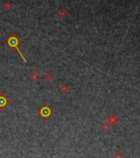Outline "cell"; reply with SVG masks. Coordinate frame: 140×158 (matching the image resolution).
Here are the masks:
<instances>
[{
	"label": "cell",
	"mask_w": 140,
	"mask_h": 158,
	"mask_svg": "<svg viewBox=\"0 0 140 158\" xmlns=\"http://www.w3.org/2000/svg\"><path fill=\"white\" fill-rule=\"evenodd\" d=\"M9 103H10V100L3 93H1L0 94V110L3 111Z\"/></svg>",
	"instance_id": "3957f363"
},
{
	"label": "cell",
	"mask_w": 140,
	"mask_h": 158,
	"mask_svg": "<svg viewBox=\"0 0 140 158\" xmlns=\"http://www.w3.org/2000/svg\"><path fill=\"white\" fill-rule=\"evenodd\" d=\"M115 158H123V156L120 154V152H118V153L115 154Z\"/></svg>",
	"instance_id": "8fae6325"
},
{
	"label": "cell",
	"mask_w": 140,
	"mask_h": 158,
	"mask_svg": "<svg viewBox=\"0 0 140 158\" xmlns=\"http://www.w3.org/2000/svg\"><path fill=\"white\" fill-rule=\"evenodd\" d=\"M60 89L63 93H67V91L69 90V88H68L66 85H63L62 87L60 88Z\"/></svg>",
	"instance_id": "9c48e42d"
},
{
	"label": "cell",
	"mask_w": 140,
	"mask_h": 158,
	"mask_svg": "<svg viewBox=\"0 0 140 158\" xmlns=\"http://www.w3.org/2000/svg\"><path fill=\"white\" fill-rule=\"evenodd\" d=\"M101 127H102V129H103V130L105 131V130H107L108 128H110V125H109L108 123H103V124H102Z\"/></svg>",
	"instance_id": "ba28073f"
},
{
	"label": "cell",
	"mask_w": 140,
	"mask_h": 158,
	"mask_svg": "<svg viewBox=\"0 0 140 158\" xmlns=\"http://www.w3.org/2000/svg\"><path fill=\"white\" fill-rule=\"evenodd\" d=\"M108 121L110 122L111 124H115V123L118 122V118L116 116H115L114 114H112V115H110V118H108Z\"/></svg>",
	"instance_id": "277c9868"
},
{
	"label": "cell",
	"mask_w": 140,
	"mask_h": 158,
	"mask_svg": "<svg viewBox=\"0 0 140 158\" xmlns=\"http://www.w3.org/2000/svg\"><path fill=\"white\" fill-rule=\"evenodd\" d=\"M30 78H31V79L32 81H36L37 79H39V74H37L36 71H33V72L31 74Z\"/></svg>",
	"instance_id": "5b68a950"
},
{
	"label": "cell",
	"mask_w": 140,
	"mask_h": 158,
	"mask_svg": "<svg viewBox=\"0 0 140 158\" xmlns=\"http://www.w3.org/2000/svg\"><path fill=\"white\" fill-rule=\"evenodd\" d=\"M45 79H46V80H49H49H51V79H53V75L50 74V73H47V74H45Z\"/></svg>",
	"instance_id": "52a82bcc"
},
{
	"label": "cell",
	"mask_w": 140,
	"mask_h": 158,
	"mask_svg": "<svg viewBox=\"0 0 140 158\" xmlns=\"http://www.w3.org/2000/svg\"><path fill=\"white\" fill-rule=\"evenodd\" d=\"M3 7H4L5 9H9L11 8V4H10L9 2H6V3L3 4Z\"/></svg>",
	"instance_id": "30bf717a"
},
{
	"label": "cell",
	"mask_w": 140,
	"mask_h": 158,
	"mask_svg": "<svg viewBox=\"0 0 140 158\" xmlns=\"http://www.w3.org/2000/svg\"><path fill=\"white\" fill-rule=\"evenodd\" d=\"M58 15H59V16L61 18H64L68 15V13H67V12H65L64 9H61L60 11H59V13H58Z\"/></svg>",
	"instance_id": "8992f818"
},
{
	"label": "cell",
	"mask_w": 140,
	"mask_h": 158,
	"mask_svg": "<svg viewBox=\"0 0 140 158\" xmlns=\"http://www.w3.org/2000/svg\"><path fill=\"white\" fill-rule=\"evenodd\" d=\"M53 113V111L51 110V108H49L48 105H44L43 107H41L40 110H39V114L44 118H49L51 114Z\"/></svg>",
	"instance_id": "7a4b0ae2"
},
{
	"label": "cell",
	"mask_w": 140,
	"mask_h": 158,
	"mask_svg": "<svg viewBox=\"0 0 140 158\" xmlns=\"http://www.w3.org/2000/svg\"><path fill=\"white\" fill-rule=\"evenodd\" d=\"M5 44H6L7 46H8L11 51H15V50L18 51L19 55L21 56L22 58V60L25 62H26L25 57L23 56L22 52L20 51V50L18 49V46L22 44V41L18 38V37L16 35V34H14V33L11 34V35L6 39V41H5Z\"/></svg>",
	"instance_id": "6da1fadb"
}]
</instances>
